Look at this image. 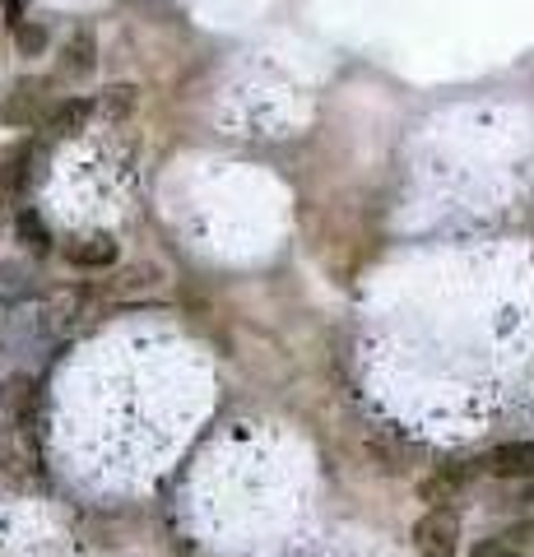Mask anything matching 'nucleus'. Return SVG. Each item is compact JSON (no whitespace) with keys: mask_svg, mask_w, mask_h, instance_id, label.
I'll use <instances>...</instances> for the list:
<instances>
[{"mask_svg":"<svg viewBox=\"0 0 534 557\" xmlns=\"http://www.w3.org/2000/svg\"><path fill=\"white\" fill-rule=\"evenodd\" d=\"M65 256H71V265H79V270H108V265H116L122 247H116V237H108V233H89V237L71 242Z\"/></svg>","mask_w":534,"mask_h":557,"instance_id":"7ed1b4c3","label":"nucleus"},{"mask_svg":"<svg viewBox=\"0 0 534 557\" xmlns=\"http://www.w3.org/2000/svg\"><path fill=\"white\" fill-rule=\"evenodd\" d=\"M20 237H24V247H33V256L51 251V233L42 228V219L33 214V209H24V214H20Z\"/></svg>","mask_w":534,"mask_h":557,"instance_id":"1a4fd4ad","label":"nucleus"},{"mask_svg":"<svg viewBox=\"0 0 534 557\" xmlns=\"http://www.w3.org/2000/svg\"><path fill=\"white\" fill-rule=\"evenodd\" d=\"M135 94H140V89H131V84H112V89H102L98 112H108V116H126V112L135 108Z\"/></svg>","mask_w":534,"mask_h":557,"instance_id":"9d476101","label":"nucleus"},{"mask_svg":"<svg viewBox=\"0 0 534 557\" xmlns=\"http://www.w3.org/2000/svg\"><path fill=\"white\" fill-rule=\"evenodd\" d=\"M28 163H33V149L20 145V149H14L10 159H5V168H0V186H5L10 196H20V190L28 186Z\"/></svg>","mask_w":534,"mask_h":557,"instance_id":"6e6552de","label":"nucleus"},{"mask_svg":"<svg viewBox=\"0 0 534 557\" xmlns=\"http://www.w3.org/2000/svg\"><path fill=\"white\" fill-rule=\"evenodd\" d=\"M474 557H521V544H511V539H493V544H479Z\"/></svg>","mask_w":534,"mask_h":557,"instance_id":"f8f14e48","label":"nucleus"},{"mask_svg":"<svg viewBox=\"0 0 534 557\" xmlns=\"http://www.w3.org/2000/svg\"><path fill=\"white\" fill-rule=\"evenodd\" d=\"M413 548L423 557H456L460 548V520L451 507H433L427 516H419V525H413Z\"/></svg>","mask_w":534,"mask_h":557,"instance_id":"f257e3e1","label":"nucleus"},{"mask_svg":"<svg viewBox=\"0 0 534 557\" xmlns=\"http://www.w3.org/2000/svg\"><path fill=\"white\" fill-rule=\"evenodd\" d=\"M47 112L51 108H47V94H42L38 79H14L10 94L0 98V121H5V126H20V131L47 121Z\"/></svg>","mask_w":534,"mask_h":557,"instance_id":"f03ea898","label":"nucleus"},{"mask_svg":"<svg viewBox=\"0 0 534 557\" xmlns=\"http://www.w3.org/2000/svg\"><path fill=\"white\" fill-rule=\"evenodd\" d=\"M493 479H530L534 474V442H507L484 460Z\"/></svg>","mask_w":534,"mask_h":557,"instance_id":"20e7f679","label":"nucleus"},{"mask_svg":"<svg viewBox=\"0 0 534 557\" xmlns=\"http://www.w3.org/2000/svg\"><path fill=\"white\" fill-rule=\"evenodd\" d=\"M464 479H470L464 469H442L437 479H423L419 497H423V502H433V507H446V502H451V497L460 493V487H464Z\"/></svg>","mask_w":534,"mask_h":557,"instance_id":"0eeeda50","label":"nucleus"},{"mask_svg":"<svg viewBox=\"0 0 534 557\" xmlns=\"http://www.w3.org/2000/svg\"><path fill=\"white\" fill-rule=\"evenodd\" d=\"M14 47L24 51V57H38V51L47 47V28L38 20H24V24H14Z\"/></svg>","mask_w":534,"mask_h":557,"instance_id":"9b49d317","label":"nucleus"},{"mask_svg":"<svg viewBox=\"0 0 534 557\" xmlns=\"http://www.w3.org/2000/svg\"><path fill=\"white\" fill-rule=\"evenodd\" d=\"M94 65H98V38L89 28H75L61 47V75L84 79V75H94Z\"/></svg>","mask_w":534,"mask_h":557,"instance_id":"39448f33","label":"nucleus"},{"mask_svg":"<svg viewBox=\"0 0 534 557\" xmlns=\"http://www.w3.org/2000/svg\"><path fill=\"white\" fill-rule=\"evenodd\" d=\"M5 10H10V24H24V0H5Z\"/></svg>","mask_w":534,"mask_h":557,"instance_id":"ddd939ff","label":"nucleus"},{"mask_svg":"<svg viewBox=\"0 0 534 557\" xmlns=\"http://www.w3.org/2000/svg\"><path fill=\"white\" fill-rule=\"evenodd\" d=\"M89 116H94V102H84V98H61L57 108L47 112V131H51V135H79L84 126H89Z\"/></svg>","mask_w":534,"mask_h":557,"instance_id":"423d86ee","label":"nucleus"}]
</instances>
